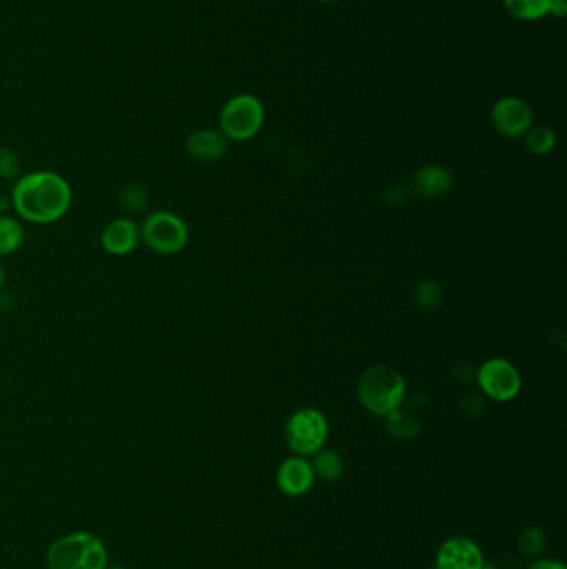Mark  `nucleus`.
<instances>
[{
  "label": "nucleus",
  "mask_w": 567,
  "mask_h": 569,
  "mask_svg": "<svg viewBox=\"0 0 567 569\" xmlns=\"http://www.w3.org/2000/svg\"><path fill=\"white\" fill-rule=\"evenodd\" d=\"M74 192L62 175L39 170L22 175L15 182L10 205L25 222L52 225L67 215Z\"/></svg>",
  "instance_id": "obj_1"
},
{
  "label": "nucleus",
  "mask_w": 567,
  "mask_h": 569,
  "mask_svg": "<svg viewBox=\"0 0 567 569\" xmlns=\"http://www.w3.org/2000/svg\"><path fill=\"white\" fill-rule=\"evenodd\" d=\"M361 405L373 415H393L400 411L406 396V381L395 368L376 365L366 370L358 381Z\"/></svg>",
  "instance_id": "obj_2"
},
{
  "label": "nucleus",
  "mask_w": 567,
  "mask_h": 569,
  "mask_svg": "<svg viewBox=\"0 0 567 569\" xmlns=\"http://www.w3.org/2000/svg\"><path fill=\"white\" fill-rule=\"evenodd\" d=\"M109 553L99 536L77 531L50 546L47 553L49 569H107Z\"/></svg>",
  "instance_id": "obj_3"
},
{
  "label": "nucleus",
  "mask_w": 567,
  "mask_h": 569,
  "mask_svg": "<svg viewBox=\"0 0 567 569\" xmlns=\"http://www.w3.org/2000/svg\"><path fill=\"white\" fill-rule=\"evenodd\" d=\"M140 240L162 257L182 252L188 243V227L182 217L172 212H153L140 225Z\"/></svg>",
  "instance_id": "obj_4"
},
{
  "label": "nucleus",
  "mask_w": 567,
  "mask_h": 569,
  "mask_svg": "<svg viewBox=\"0 0 567 569\" xmlns=\"http://www.w3.org/2000/svg\"><path fill=\"white\" fill-rule=\"evenodd\" d=\"M286 443L298 456H311L323 450L328 438V421L320 410L301 408L286 423Z\"/></svg>",
  "instance_id": "obj_5"
},
{
  "label": "nucleus",
  "mask_w": 567,
  "mask_h": 569,
  "mask_svg": "<svg viewBox=\"0 0 567 569\" xmlns=\"http://www.w3.org/2000/svg\"><path fill=\"white\" fill-rule=\"evenodd\" d=\"M265 110L257 97L253 95H237L228 100L220 115V127L227 139L245 142L260 132Z\"/></svg>",
  "instance_id": "obj_6"
},
{
  "label": "nucleus",
  "mask_w": 567,
  "mask_h": 569,
  "mask_svg": "<svg viewBox=\"0 0 567 569\" xmlns=\"http://www.w3.org/2000/svg\"><path fill=\"white\" fill-rule=\"evenodd\" d=\"M479 390L494 401H509L521 391V375L513 363L504 358H491L476 373Z\"/></svg>",
  "instance_id": "obj_7"
},
{
  "label": "nucleus",
  "mask_w": 567,
  "mask_h": 569,
  "mask_svg": "<svg viewBox=\"0 0 567 569\" xmlns=\"http://www.w3.org/2000/svg\"><path fill=\"white\" fill-rule=\"evenodd\" d=\"M494 129L509 139L521 137L531 129L533 112L524 100L518 97H504L496 102L491 112Z\"/></svg>",
  "instance_id": "obj_8"
},
{
  "label": "nucleus",
  "mask_w": 567,
  "mask_h": 569,
  "mask_svg": "<svg viewBox=\"0 0 567 569\" xmlns=\"http://www.w3.org/2000/svg\"><path fill=\"white\" fill-rule=\"evenodd\" d=\"M483 553L469 538L456 536L444 541L436 556V569H483Z\"/></svg>",
  "instance_id": "obj_9"
},
{
  "label": "nucleus",
  "mask_w": 567,
  "mask_h": 569,
  "mask_svg": "<svg viewBox=\"0 0 567 569\" xmlns=\"http://www.w3.org/2000/svg\"><path fill=\"white\" fill-rule=\"evenodd\" d=\"M140 242V225L130 218H114L100 233V245L112 257L130 255Z\"/></svg>",
  "instance_id": "obj_10"
},
{
  "label": "nucleus",
  "mask_w": 567,
  "mask_h": 569,
  "mask_svg": "<svg viewBox=\"0 0 567 569\" xmlns=\"http://www.w3.org/2000/svg\"><path fill=\"white\" fill-rule=\"evenodd\" d=\"M277 485L286 496H303L315 485V471L303 456H291L278 468Z\"/></svg>",
  "instance_id": "obj_11"
},
{
  "label": "nucleus",
  "mask_w": 567,
  "mask_h": 569,
  "mask_svg": "<svg viewBox=\"0 0 567 569\" xmlns=\"http://www.w3.org/2000/svg\"><path fill=\"white\" fill-rule=\"evenodd\" d=\"M188 155L202 162H213L227 154V137L215 130H198L187 139Z\"/></svg>",
  "instance_id": "obj_12"
},
{
  "label": "nucleus",
  "mask_w": 567,
  "mask_h": 569,
  "mask_svg": "<svg viewBox=\"0 0 567 569\" xmlns=\"http://www.w3.org/2000/svg\"><path fill=\"white\" fill-rule=\"evenodd\" d=\"M453 187V177L439 165H426L418 170L413 179V189L425 198L443 197Z\"/></svg>",
  "instance_id": "obj_13"
},
{
  "label": "nucleus",
  "mask_w": 567,
  "mask_h": 569,
  "mask_svg": "<svg viewBox=\"0 0 567 569\" xmlns=\"http://www.w3.org/2000/svg\"><path fill=\"white\" fill-rule=\"evenodd\" d=\"M24 228L19 220L0 215V257H9L19 252L24 245Z\"/></svg>",
  "instance_id": "obj_14"
},
{
  "label": "nucleus",
  "mask_w": 567,
  "mask_h": 569,
  "mask_svg": "<svg viewBox=\"0 0 567 569\" xmlns=\"http://www.w3.org/2000/svg\"><path fill=\"white\" fill-rule=\"evenodd\" d=\"M504 5L516 19L536 20L549 14L553 0H504Z\"/></svg>",
  "instance_id": "obj_15"
},
{
  "label": "nucleus",
  "mask_w": 567,
  "mask_h": 569,
  "mask_svg": "<svg viewBox=\"0 0 567 569\" xmlns=\"http://www.w3.org/2000/svg\"><path fill=\"white\" fill-rule=\"evenodd\" d=\"M315 461H313V471L316 476H320L321 480L336 481L340 480L343 475V460L335 451L320 450L315 453Z\"/></svg>",
  "instance_id": "obj_16"
},
{
  "label": "nucleus",
  "mask_w": 567,
  "mask_h": 569,
  "mask_svg": "<svg viewBox=\"0 0 567 569\" xmlns=\"http://www.w3.org/2000/svg\"><path fill=\"white\" fill-rule=\"evenodd\" d=\"M518 546L521 553L526 558H538L546 548V536L541 528L536 526H528L521 531L518 538Z\"/></svg>",
  "instance_id": "obj_17"
},
{
  "label": "nucleus",
  "mask_w": 567,
  "mask_h": 569,
  "mask_svg": "<svg viewBox=\"0 0 567 569\" xmlns=\"http://www.w3.org/2000/svg\"><path fill=\"white\" fill-rule=\"evenodd\" d=\"M526 147L534 155H546L556 147V134L549 127H538V129L526 132Z\"/></svg>",
  "instance_id": "obj_18"
},
{
  "label": "nucleus",
  "mask_w": 567,
  "mask_h": 569,
  "mask_svg": "<svg viewBox=\"0 0 567 569\" xmlns=\"http://www.w3.org/2000/svg\"><path fill=\"white\" fill-rule=\"evenodd\" d=\"M441 297H443L441 288L433 280H425L416 287L415 302L421 310H433L438 307Z\"/></svg>",
  "instance_id": "obj_19"
},
{
  "label": "nucleus",
  "mask_w": 567,
  "mask_h": 569,
  "mask_svg": "<svg viewBox=\"0 0 567 569\" xmlns=\"http://www.w3.org/2000/svg\"><path fill=\"white\" fill-rule=\"evenodd\" d=\"M386 418H388V430L391 435L411 438V436L418 435L420 431V423L411 416L401 415L400 411H395L393 415L386 416Z\"/></svg>",
  "instance_id": "obj_20"
},
{
  "label": "nucleus",
  "mask_w": 567,
  "mask_h": 569,
  "mask_svg": "<svg viewBox=\"0 0 567 569\" xmlns=\"http://www.w3.org/2000/svg\"><path fill=\"white\" fill-rule=\"evenodd\" d=\"M120 202L130 212L139 213L145 210L148 202L147 190L137 184H130L120 190Z\"/></svg>",
  "instance_id": "obj_21"
},
{
  "label": "nucleus",
  "mask_w": 567,
  "mask_h": 569,
  "mask_svg": "<svg viewBox=\"0 0 567 569\" xmlns=\"http://www.w3.org/2000/svg\"><path fill=\"white\" fill-rule=\"evenodd\" d=\"M19 159L12 150L0 147V179L12 180L19 177Z\"/></svg>",
  "instance_id": "obj_22"
},
{
  "label": "nucleus",
  "mask_w": 567,
  "mask_h": 569,
  "mask_svg": "<svg viewBox=\"0 0 567 569\" xmlns=\"http://www.w3.org/2000/svg\"><path fill=\"white\" fill-rule=\"evenodd\" d=\"M461 405H463V410L474 418L484 411V401L478 393H469V395L464 396Z\"/></svg>",
  "instance_id": "obj_23"
},
{
  "label": "nucleus",
  "mask_w": 567,
  "mask_h": 569,
  "mask_svg": "<svg viewBox=\"0 0 567 569\" xmlns=\"http://www.w3.org/2000/svg\"><path fill=\"white\" fill-rule=\"evenodd\" d=\"M410 190H406L405 187H401V185H395L393 189L388 190L386 192L385 198L386 202L390 203V205H403L406 202V198L410 197Z\"/></svg>",
  "instance_id": "obj_24"
},
{
  "label": "nucleus",
  "mask_w": 567,
  "mask_h": 569,
  "mask_svg": "<svg viewBox=\"0 0 567 569\" xmlns=\"http://www.w3.org/2000/svg\"><path fill=\"white\" fill-rule=\"evenodd\" d=\"M529 569H567L564 563L556 560H538Z\"/></svg>",
  "instance_id": "obj_25"
},
{
  "label": "nucleus",
  "mask_w": 567,
  "mask_h": 569,
  "mask_svg": "<svg viewBox=\"0 0 567 569\" xmlns=\"http://www.w3.org/2000/svg\"><path fill=\"white\" fill-rule=\"evenodd\" d=\"M567 12L566 0H553V5H551V10L549 14L558 15V17H564Z\"/></svg>",
  "instance_id": "obj_26"
},
{
  "label": "nucleus",
  "mask_w": 567,
  "mask_h": 569,
  "mask_svg": "<svg viewBox=\"0 0 567 569\" xmlns=\"http://www.w3.org/2000/svg\"><path fill=\"white\" fill-rule=\"evenodd\" d=\"M5 280H7V277H5V270L4 267H2V263H0V290L4 288Z\"/></svg>",
  "instance_id": "obj_27"
},
{
  "label": "nucleus",
  "mask_w": 567,
  "mask_h": 569,
  "mask_svg": "<svg viewBox=\"0 0 567 569\" xmlns=\"http://www.w3.org/2000/svg\"><path fill=\"white\" fill-rule=\"evenodd\" d=\"M107 569H127V568H124V566H110L109 568V566H107Z\"/></svg>",
  "instance_id": "obj_28"
},
{
  "label": "nucleus",
  "mask_w": 567,
  "mask_h": 569,
  "mask_svg": "<svg viewBox=\"0 0 567 569\" xmlns=\"http://www.w3.org/2000/svg\"><path fill=\"white\" fill-rule=\"evenodd\" d=\"M318 2H323V4H330V2H335V0H318Z\"/></svg>",
  "instance_id": "obj_29"
},
{
  "label": "nucleus",
  "mask_w": 567,
  "mask_h": 569,
  "mask_svg": "<svg viewBox=\"0 0 567 569\" xmlns=\"http://www.w3.org/2000/svg\"><path fill=\"white\" fill-rule=\"evenodd\" d=\"M483 569H498V568H494V566H484Z\"/></svg>",
  "instance_id": "obj_30"
}]
</instances>
